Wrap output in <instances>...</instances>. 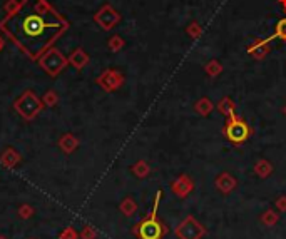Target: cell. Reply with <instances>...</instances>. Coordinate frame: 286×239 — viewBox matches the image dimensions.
<instances>
[{"mask_svg": "<svg viewBox=\"0 0 286 239\" xmlns=\"http://www.w3.org/2000/svg\"><path fill=\"white\" fill-rule=\"evenodd\" d=\"M65 29V22L44 0H27L10 19L7 30L31 56H39Z\"/></svg>", "mask_w": 286, "mask_h": 239, "instance_id": "obj_1", "label": "cell"}, {"mask_svg": "<svg viewBox=\"0 0 286 239\" xmlns=\"http://www.w3.org/2000/svg\"><path fill=\"white\" fill-rule=\"evenodd\" d=\"M61 148L64 152H72V150L77 148V141H75V137L74 136H70V134H67V136H64L61 139Z\"/></svg>", "mask_w": 286, "mask_h": 239, "instance_id": "obj_18", "label": "cell"}, {"mask_svg": "<svg viewBox=\"0 0 286 239\" xmlns=\"http://www.w3.org/2000/svg\"><path fill=\"white\" fill-rule=\"evenodd\" d=\"M270 44H271V37H268V39H254L250 45H248V54H250L254 60H264L271 50Z\"/></svg>", "mask_w": 286, "mask_h": 239, "instance_id": "obj_7", "label": "cell"}, {"mask_svg": "<svg viewBox=\"0 0 286 239\" xmlns=\"http://www.w3.org/2000/svg\"><path fill=\"white\" fill-rule=\"evenodd\" d=\"M15 109L24 119L31 120L39 114L42 107H40V100L33 95V92L29 90L15 100Z\"/></svg>", "mask_w": 286, "mask_h": 239, "instance_id": "obj_5", "label": "cell"}, {"mask_svg": "<svg viewBox=\"0 0 286 239\" xmlns=\"http://www.w3.org/2000/svg\"><path fill=\"white\" fill-rule=\"evenodd\" d=\"M174 236L178 239H203L204 236H208V229L194 216H186L176 226Z\"/></svg>", "mask_w": 286, "mask_h": 239, "instance_id": "obj_4", "label": "cell"}, {"mask_svg": "<svg viewBox=\"0 0 286 239\" xmlns=\"http://www.w3.org/2000/svg\"><path fill=\"white\" fill-rule=\"evenodd\" d=\"M204 72L209 75V77H218L221 72H222V64L220 60H216V59H213V60H209L208 64L204 65Z\"/></svg>", "mask_w": 286, "mask_h": 239, "instance_id": "obj_15", "label": "cell"}, {"mask_svg": "<svg viewBox=\"0 0 286 239\" xmlns=\"http://www.w3.org/2000/svg\"><path fill=\"white\" fill-rule=\"evenodd\" d=\"M278 3H281L283 7H286V0H278Z\"/></svg>", "mask_w": 286, "mask_h": 239, "instance_id": "obj_24", "label": "cell"}, {"mask_svg": "<svg viewBox=\"0 0 286 239\" xmlns=\"http://www.w3.org/2000/svg\"><path fill=\"white\" fill-rule=\"evenodd\" d=\"M131 171H132V174L139 179H144L151 174V167L146 161H137L136 164L131 167Z\"/></svg>", "mask_w": 286, "mask_h": 239, "instance_id": "obj_14", "label": "cell"}, {"mask_svg": "<svg viewBox=\"0 0 286 239\" xmlns=\"http://www.w3.org/2000/svg\"><path fill=\"white\" fill-rule=\"evenodd\" d=\"M253 171L259 179H268L273 174L275 167H273V164L268 161V159H258L253 166Z\"/></svg>", "mask_w": 286, "mask_h": 239, "instance_id": "obj_10", "label": "cell"}, {"mask_svg": "<svg viewBox=\"0 0 286 239\" xmlns=\"http://www.w3.org/2000/svg\"><path fill=\"white\" fill-rule=\"evenodd\" d=\"M27 239H35V238H27Z\"/></svg>", "mask_w": 286, "mask_h": 239, "instance_id": "obj_28", "label": "cell"}, {"mask_svg": "<svg viewBox=\"0 0 286 239\" xmlns=\"http://www.w3.org/2000/svg\"><path fill=\"white\" fill-rule=\"evenodd\" d=\"M275 39L283 40L285 44H286V17H283V19L276 22L275 33H273V35H271V40H275Z\"/></svg>", "mask_w": 286, "mask_h": 239, "instance_id": "obj_16", "label": "cell"}, {"mask_svg": "<svg viewBox=\"0 0 286 239\" xmlns=\"http://www.w3.org/2000/svg\"><path fill=\"white\" fill-rule=\"evenodd\" d=\"M275 206L278 212H286V196H280L275 201Z\"/></svg>", "mask_w": 286, "mask_h": 239, "instance_id": "obj_23", "label": "cell"}, {"mask_svg": "<svg viewBox=\"0 0 286 239\" xmlns=\"http://www.w3.org/2000/svg\"><path fill=\"white\" fill-rule=\"evenodd\" d=\"M81 236H79V233L75 231V229L72 228V226H69V228H65L64 231H62L61 234H59V239H79Z\"/></svg>", "mask_w": 286, "mask_h": 239, "instance_id": "obj_22", "label": "cell"}, {"mask_svg": "<svg viewBox=\"0 0 286 239\" xmlns=\"http://www.w3.org/2000/svg\"><path fill=\"white\" fill-rule=\"evenodd\" d=\"M283 116H285V117H286V106H285V107H283Z\"/></svg>", "mask_w": 286, "mask_h": 239, "instance_id": "obj_25", "label": "cell"}, {"mask_svg": "<svg viewBox=\"0 0 286 239\" xmlns=\"http://www.w3.org/2000/svg\"><path fill=\"white\" fill-rule=\"evenodd\" d=\"M19 217L20 219H24V221H27V219H31V217H33V214H35V209H33L31 204H22V206L19 208Z\"/></svg>", "mask_w": 286, "mask_h": 239, "instance_id": "obj_20", "label": "cell"}, {"mask_svg": "<svg viewBox=\"0 0 286 239\" xmlns=\"http://www.w3.org/2000/svg\"><path fill=\"white\" fill-rule=\"evenodd\" d=\"M214 186H216V189L220 191L221 194L228 196L238 187V179L234 178L233 174H229L224 171V173L216 176V179H214Z\"/></svg>", "mask_w": 286, "mask_h": 239, "instance_id": "obj_8", "label": "cell"}, {"mask_svg": "<svg viewBox=\"0 0 286 239\" xmlns=\"http://www.w3.org/2000/svg\"><path fill=\"white\" fill-rule=\"evenodd\" d=\"M194 189V181L189 178L188 174H181L179 178H176L171 182V191L174 196H178L181 199H186L189 194Z\"/></svg>", "mask_w": 286, "mask_h": 239, "instance_id": "obj_6", "label": "cell"}, {"mask_svg": "<svg viewBox=\"0 0 286 239\" xmlns=\"http://www.w3.org/2000/svg\"><path fill=\"white\" fill-rule=\"evenodd\" d=\"M222 134L231 144H245V142L253 136V127L246 122L243 117L239 116H231L226 117L224 127H222Z\"/></svg>", "mask_w": 286, "mask_h": 239, "instance_id": "obj_3", "label": "cell"}, {"mask_svg": "<svg viewBox=\"0 0 286 239\" xmlns=\"http://www.w3.org/2000/svg\"><path fill=\"white\" fill-rule=\"evenodd\" d=\"M0 239H10V238H7V236H0Z\"/></svg>", "mask_w": 286, "mask_h": 239, "instance_id": "obj_26", "label": "cell"}, {"mask_svg": "<svg viewBox=\"0 0 286 239\" xmlns=\"http://www.w3.org/2000/svg\"><path fill=\"white\" fill-rule=\"evenodd\" d=\"M186 33L191 39H199V37L203 35V27H201L196 20H192V22L186 27Z\"/></svg>", "mask_w": 286, "mask_h": 239, "instance_id": "obj_19", "label": "cell"}, {"mask_svg": "<svg viewBox=\"0 0 286 239\" xmlns=\"http://www.w3.org/2000/svg\"><path fill=\"white\" fill-rule=\"evenodd\" d=\"M216 111L224 117H231L236 114V104H234V100L231 99L229 95H224V97L216 104Z\"/></svg>", "mask_w": 286, "mask_h": 239, "instance_id": "obj_11", "label": "cell"}, {"mask_svg": "<svg viewBox=\"0 0 286 239\" xmlns=\"http://www.w3.org/2000/svg\"><path fill=\"white\" fill-rule=\"evenodd\" d=\"M283 12H285V17H286V7H283Z\"/></svg>", "mask_w": 286, "mask_h": 239, "instance_id": "obj_27", "label": "cell"}, {"mask_svg": "<svg viewBox=\"0 0 286 239\" xmlns=\"http://www.w3.org/2000/svg\"><path fill=\"white\" fill-rule=\"evenodd\" d=\"M119 211L123 212L124 216L131 217L137 212V203L132 198H124L119 204Z\"/></svg>", "mask_w": 286, "mask_h": 239, "instance_id": "obj_13", "label": "cell"}, {"mask_svg": "<svg viewBox=\"0 0 286 239\" xmlns=\"http://www.w3.org/2000/svg\"><path fill=\"white\" fill-rule=\"evenodd\" d=\"M192 109H194L196 114H199L201 117H208L211 116V112L216 109V106L211 102V99L206 97V95H203V97H199L194 102V106H192Z\"/></svg>", "mask_w": 286, "mask_h": 239, "instance_id": "obj_9", "label": "cell"}, {"mask_svg": "<svg viewBox=\"0 0 286 239\" xmlns=\"http://www.w3.org/2000/svg\"><path fill=\"white\" fill-rule=\"evenodd\" d=\"M162 198V191L159 189L156 192V198H154V204L151 212L147 214V217L137 223L132 228V234L137 239H162L164 234L167 233V229L164 228L162 223L159 221L158 217V209H159V201Z\"/></svg>", "mask_w": 286, "mask_h": 239, "instance_id": "obj_2", "label": "cell"}, {"mask_svg": "<svg viewBox=\"0 0 286 239\" xmlns=\"http://www.w3.org/2000/svg\"><path fill=\"white\" fill-rule=\"evenodd\" d=\"M17 162H19V156H17L15 150L7 149L5 152L2 154V164L5 167H14Z\"/></svg>", "mask_w": 286, "mask_h": 239, "instance_id": "obj_17", "label": "cell"}, {"mask_svg": "<svg viewBox=\"0 0 286 239\" xmlns=\"http://www.w3.org/2000/svg\"><path fill=\"white\" fill-rule=\"evenodd\" d=\"M79 236H81V239H97L99 238V233L95 231L92 226L89 224H86V226H82V229H81V233H79Z\"/></svg>", "mask_w": 286, "mask_h": 239, "instance_id": "obj_21", "label": "cell"}, {"mask_svg": "<svg viewBox=\"0 0 286 239\" xmlns=\"http://www.w3.org/2000/svg\"><path fill=\"white\" fill-rule=\"evenodd\" d=\"M280 217L281 216L278 211H275V209H266L261 214V217H259V223L263 226H266V228H275V226L280 223Z\"/></svg>", "mask_w": 286, "mask_h": 239, "instance_id": "obj_12", "label": "cell"}]
</instances>
